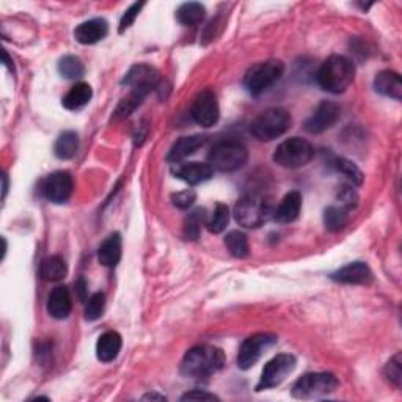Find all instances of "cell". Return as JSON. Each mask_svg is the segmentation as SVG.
I'll return each instance as SVG.
<instances>
[{
  "mask_svg": "<svg viewBox=\"0 0 402 402\" xmlns=\"http://www.w3.org/2000/svg\"><path fill=\"white\" fill-rule=\"evenodd\" d=\"M173 175L180 177L184 182L190 185H197L200 182H205L211 180L214 175V170L210 164H201V162H189V164H177L173 168Z\"/></svg>",
  "mask_w": 402,
  "mask_h": 402,
  "instance_id": "e0dca14e",
  "label": "cell"
},
{
  "mask_svg": "<svg viewBox=\"0 0 402 402\" xmlns=\"http://www.w3.org/2000/svg\"><path fill=\"white\" fill-rule=\"evenodd\" d=\"M249 160V151L241 142L223 140L215 143L207 156V164L212 170L231 173L241 170Z\"/></svg>",
  "mask_w": 402,
  "mask_h": 402,
  "instance_id": "3957f363",
  "label": "cell"
},
{
  "mask_svg": "<svg viewBox=\"0 0 402 402\" xmlns=\"http://www.w3.org/2000/svg\"><path fill=\"white\" fill-rule=\"evenodd\" d=\"M291 123L292 120L288 112L282 107H272V109L261 112L252 121L250 133L261 142H270L288 133Z\"/></svg>",
  "mask_w": 402,
  "mask_h": 402,
  "instance_id": "277c9868",
  "label": "cell"
},
{
  "mask_svg": "<svg viewBox=\"0 0 402 402\" xmlns=\"http://www.w3.org/2000/svg\"><path fill=\"white\" fill-rule=\"evenodd\" d=\"M331 280L344 284H369L373 282V272L365 262H351L335 274H331Z\"/></svg>",
  "mask_w": 402,
  "mask_h": 402,
  "instance_id": "9a60e30c",
  "label": "cell"
},
{
  "mask_svg": "<svg viewBox=\"0 0 402 402\" xmlns=\"http://www.w3.org/2000/svg\"><path fill=\"white\" fill-rule=\"evenodd\" d=\"M277 343V336L272 334H257L247 338L242 343L237 355V366L241 369H250L257 365L262 352Z\"/></svg>",
  "mask_w": 402,
  "mask_h": 402,
  "instance_id": "30bf717a",
  "label": "cell"
},
{
  "mask_svg": "<svg viewBox=\"0 0 402 402\" xmlns=\"http://www.w3.org/2000/svg\"><path fill=\"white\" fill-rule=\"evenodd\" d=\"M339 386L338 378L330 373H308L292 386V396L297 399H319L334 393Z\"/></svg>",
  "mask_w": 402,
  "mask_h": 402,
  "instance_id": "52a82bcc",
  "label": "cell"
},
{
  "mask_svg": "<svg viewBox=\"0 0 402 402\" xmlns=\"http://www.w3.org/2000/svg\"><path fill=\"white\" fill-rule=\"evenodd\" d=\"M77 150H79V135H77L74 130H66V133L60 134L56 142V146H53L56 156L63 160L73 159L76 156Z\"/></svg>",
  "mask_w": 402,
  "mask_h": 402,
  "instance_id": "d4e9b609",
  "label": "cell"
},
{
  "mask_svg": "<svg viewBox=\"0 0 402 402\" xmlns=\"http://www.w3.org/2000/svg\"><path fill=\"white\" fill-rule=\"evenodd\" d=\"M143 399H158V401H165L164 396H160V394H156V393H153V394H146V396H143Z\"/></svg>",
  "mask_w": 402,
  "mask_h": 402,
  "instance_id": "b9f144b4",
  "label": "cell"
},
{
  "mask_svg": "<svg viewBox=\"0 0 402 402\" xmlns=\"http://www.w3.org/2000/svg\"><path fill=\"white\" fill-rule=\"evenodd\" d=\"M76 289L79 291V296H81V299H85V292H87L85 289H87V284H85V280H83V278H81V280L76 283Z\"/></svg>",
  "mask_w": 402,
  "mask_h": 402,
  "instance_id": "ab89813d",
  "label": "cell"
},
{
  "mask_svg": "<svg viewBox=\"0 0 402 402\" xmlns=\"http://www.w3.org/2000/svg\"><path fill=\"white\" fill-rule=\"evenodd\" d=\"M203 145H205V137H201V135L181 137L180 140L172 146V150H170L167 159L170 162H173V164H177V162H181L185 158L192 156V154H195Z\"/></svg>",
  "mask_w": 402,
  "mask_h": 402,
  "instance_id": "44dd1931",
  "label": "cell"
},
{
  "mask_svg": "<svg viewBox=\"0 0 402 402\" xmlns=\"http://www.w3.org/2000/svg\"><path fill=\"white\" fill-rule=\"evenodd\" d=\"M71 310V294H69L68 288H65V286H57V288L49 294L48 313L53 319H66Z\"/></svg>",
  "mask_w": 402,
  "mask_h": 402,
  "instance_id": "ac0fdd59",
  "label": "cell"
},
{
  "mask_svg": "<svg viewBox=\"0 0 402 402\" xmlns=\"http://www.w3.org/2000/svg\"><path fill=\"white\" fill-rule=\"evenodd\" d=\"M109 34V24L107 21L96 18V19H90L82 22L81 26H77V29L74 30V38L76 41H79L81 44H95Z\"/></svg>",
  "mask_w": 402,
  "mask_h": 402,
  "instance_id": "2e32d148",
  "label": "cell"
},
{
  "mask_svg": "<svg viewBox=\"0 0 402 402\" xmlns=\"http://www.w3.org/2000/svg\"><path fill=\"white\" fill-rule=\"evenodd\" d=\"M121 336L117 331H105L104 335H100L96 343V357L103 363H110L118 357L121 351Z\"/></svg>",
  "mask_w": 402,
  "mask_h": 402,
  "instance_id": "ffe728a7",
  "label": "cell"
},
{
  "mask_svg": "<svg viewBox=\"0 0 402 402\" xmlns=\"http://www.w3.org/2000/svg\"><path fill=\"white\" fill-rule=\"evenodd\" d=\"M339 117H341V109H339L336 103L322 100V103L316 107L311 117L305 121V130H308L310 134H321L324 130L334 126L339 120Z\"/></svg>",
  "mask_w": 402,
  "mask_h": 402,
  "instance_id": "5bb4252c",
  "label": "cell"
},
{
  "mask_svg": "<svg viewBox=\"0 0 402 402\" xmlns=\"http://www.w3.org/2000/svg\"><path fill=\"white\" fill-rule=\"evenodd\" d=\"M385 377L388 378V381L393 383V385H396V386H401V382H402V368H401V354H396L394 357L386 363V366H385Z\"/></svg>",
  "mask_w": 402,
  "mask_h": 402,
  "instance_id": "e575fe53",
  "label": "cell"
},
{
  "mask_svg": "<svg viewBox=\"0 0 402 402\" xmlns=\"http://www.w3.org/2000/svg\"><path fill=\"white\" fill-rule=\"evenodd\" d=\"M296 357L291 354H280L270 360L267 365L262 369V374L258 383V391L275 388L280 383L286 381L294 369H296Z\"/></svg>",
  "mask_w": 402,
  "mask_h": 402,
  "instance_id": "9c48e42d",
  "label": "cell"
},
{
  "mask_svg": "<svg viewBox=\"0 0 402 402\" xmlns=\"http://www.w3.org/2000/svg\"><path fill=\"white\" fill-rule=\"evenodd\" d=\"M58 73L65 77V79H81L85 74V68L81 58L74 56H65L58 61Z\"/></svg>",
  "mask_w": 402,
  "mask_h": 402,
  "instance_id": "f546056e",
  "label": "cell"
},
{
  "mask_svg": "<svg viewBox=\"0 0 402 402\" xmlns=\"http://www.w3.org/2000/svg\"><path fill=\"white\" fill-rule=\"evenodd\" d=\"M347 222H349V211L343 206H329L324 211V223L330 231L343 230L347 225Z\"/></svg>",
  "mask_w": 402,
  "mask_h": 402,
  "instance_id": "83f0119b",
  "label": "cell"
},
{
  "mask_svg": "<svg viewBox=\"0 0 402 402\" xmlns=\"http://www.w3.org/2000/svg\"><path fill=\"white\" fill-rule=\"evenodd\" d=\"M228 222H230L228 206L223 205V203H219L217 206H215L211 219L206 222V227H207V230L211 231V233L220 234V233H223V231H225Z\"/></svg>",
  "mask_w": 402,
  "mask_h": 402,
  "instance_id": "4dcf8cb0",
  "label": "cell"
},
{
  "mask_svg": "<svg viewBox=\"0 0 402 402\" xmlns=\"http://www.w3.org/2000/svg\"><path fill=\"white\" fill-rule=\"evenodd\" d=\"M206 222V214L205 210H195L193 212L189 214V217L185 219L184 223V233L189 239H197L198 233H200V227L201 223Z\"/></svg>",
  "mask_w": 402,
  "mask_h": 402,
  "instance_id": "836d02e7",
  "label": "cell"
},
{
  "mask_svg": "<svg viewBox=\"0 0 402 402\" xmlns=\"http://www.w3.org/2000/svg\"><path fill=\"white\" fill-rule=\"evenodd\" d=\"M335 168L338 170L339 173H343L347 180H349L352 184L355 185H361L363 184V173L361 170L351 162L349 159H344V158H338L335 160Z\"/></svg>",
  "mask_w": 402,
  "mask_h": 402,
  "instance_id": "1f68e13d",
  "label": "cell"
},
{
  "mask_svg": "<svg viewBox=\"0 0 402 402\" xmlns=\"http://www.w3.org/2000/svg\"><path fill=\"white\" fill-rule=\"evenodd\" d=\"M225 365V355L214 346H197L184 355L181 363V373L185 377L206 378L219 371Z\"/></svg>",
  "mask_w": 402,
  "mask_h": 402,
  "instance_id": "6da1fadb",
  "label": "cell"
},
{
  "mask_svg": "<svg viewBox=\"0 0 402 402\" xmlns=\"http://www.w3.org/2000/svg\"><path fill=\"white\" fill-rule=\"evenodd\" d=\"M181 401H219V398L215 396V394H211V393L193 390V391L185 393L184 396L181 398Z\"/></svg>",
  "mask_w": 402,
  "mask_h": 402,
  "instance_id": "f35d334b",
  "label": "cell"
},
{
  "mask_svg": "<svg viewBox=\"0 0 402 402\" xmlns=\"http://www.w3.org/2000/svg\"><path fill=\"white\" fill-rule=\"evenodd\" d=\"M176 16L182 26H197L205 19L206 9L201 4L189 2V4L181 5L180 9H177Z\"/></svg>",
  "mask_w": 402,
  "mask_h": 402,
  "instance_id": "4316f807",
  "label": "cell"
},
{
  "mask_svg": "<svg viewBox=\"0 0 402 402\" xmlns=\"http://www.w3.org/2000/svg\"><path fill=\"white\" fill-rule=\"evenodd\" d=\"M225 245L234 258L249 257V241L241 231H231L225 237Z\"/></svg>",
  "mask_w": 402,
  "mask_h": 402,
  "instance_id": "f1b7e54d",
  "label": "cell"
},
{
  "mask_svg": "<svg viewBox=\"0 0 402 402\" xmlns=\"http://www.w3.org/2000/svg\"><path fill=\"white\" fill-rule=\"evenodd\" d=\"M2 57H4V65L5 66H9L11 71H13V65H11V60H10V57H9V53H6V51H4L2 52Z\"/></svg>",
  "mask_w": 402,
  "mask_h": 402,
  "instance_id": "60d3db41",
  "label": "cell"
},
{
  "mask_svg": "<svg viewBox=\"0 0 402 402\" xmlns=\"http://www.w3.org/2000/svg\"><path fill=\"white\" fill-rule=\"evenodd\" d=\"M98 259L104 267H115L121 259V236L113 233L100 244Z\"/></svg>",
  "mask_w": 402,
  "mask_h": 402,
  "instance_id": "603a6c76",
  "label": "cell"
},
{
  "mask_svg": "<svg viewBox=\"0 0 402 402\" xmlns=\"http://www.w3.org/2000/svg\"><path fill=\"white\" fill-rule=\"evenodd\" d=\"M41 193L51 203L61 205L73 193V177L68 172H56L49 175L41 184Z\"/></svg>",
  "mask_w": 402,
  "mask_h": 402,
  "instance_id": "4fadbf2b",
  "label": "cell"
},
{
  "mask_svg": "<svg viewBox=\"0 0 402 402\" xmlns=\"http://www.w3.org/2000/svg\"><path fill=\"white\" fill-rule=\"evenodd\" d=\"M145 4H134V5H130L129 9L125 11V14H123V18H121V22H120V34L125 32V30H128L130 26L134 24L135 19L138 14H140V10L143 9Z\"/></svg>",
  "mask_w": 402,
  "mask_h": 402,
  "instance_id": "74e56055",
  "label": "cell"
},
{
  "mask_svg": "<svg viewBox=\"0 0 402 402\" xmlns=\"http://www.w3.org/2000/svg\"><path fill=\"white\" fill-rule=\"evenodd\" d=\"M284 65L280 60H266L253 65L244 77V87L253 96L269 90L283 76Z\"/></svg>",
  "mask_w": 402,
  "mask_h": 402,
  "instance_id": "8992f818",
  "label": "cell"
},
{
  "mask_svg": "<svg viewBox=\"0 0 402 402\" xmlns=\"http://www.w3.org/2000/svg\"><path fill=\"white\" fill-rule=\"evenodd\" d=\"M354 77L355 66L349 58L343 56H331L319 68L318 83L322 90L339 95L351 87Z\"/></svg>",
  "mask_w": 402,
  "mask_h": 402,
  "instance_id": "7a4b0ae2",
  "label": "cell"
},
{
  "mask_svg": "<svg viewBox=\"0 0 402 402\" xmlns=\"http://www.w3.org/2000/svg\"><path fill=\"white\" fill-rule=\"evenodd\" d=\"M338 201H339V206H343L347 211H349L352 210V207L357 206L359 195H357V192L354 190L352 185H343L341 190L338 192Z\"/></svg>",
  "mask_w": 402,
  "mask_h": 402,
  "instance_id": "d590c367",
  "label": "cell"
},
{
  "mask_svg": "<svg viewBox=\"0 0 402 402\" xmlns=\"http://www.w3.org/2000/svg\"><path fill=\"white\" fill-rule=\"evenodd\" d=\"M93 96V90L88 83L79 82L66 93L63 98V105L68 110H79L87 105Z\"/></svg>",
  "mask_w": 402,
  "mask_h": 402,
  "instance_id": "cb8c5ba5",
  "label": "cell"
},
{
  "mask_svg": "<svg viewBox=\"0 0 402 402\" xmlns=\"http://www.w3.org/2000/svg\"><path fill=\"white\" fill-rule=\"evenodd\" d=\"M105 310V296L103 292H96L88 299L87 308H85V318L88 321H96L103 316Z\"/></svg>",
  "mask_w": 402,
  "mask_h": 402,
  "instance_id": "d6a6232c",
  "label": "cell"
},
{
  "mask_svg": "<svg viewBox=\"0 0 402 402\" xmlns=\"http://www.w3.org/2000/svg\"><path fill=\"white\" fill-rule=\"evenodd\" d=\"M2 180H4V198H5L6 197V190H9V176L4 175Z\"/></svg>",
  "mask_w": 402,
  "mask_h": 402,
  "instance_id": "7bdbcfd3",
  "label": "cell"
},
{
  "mask_svg": "<svg viewBox=\"0 0 402 402\" xmlns=\"http://www.w3.org/2000/svg\"><path fill=\"white\" fill-rule=\"evenodd\" d=\"M302 210V195L299 192H289L288 195H286L280 206L277 207L274 211V217L278 223H291L299 217Z\"/></svg>",
  "mask_w": 402,
  "mask_h": 402,
  "instance_id": "7402d4cb",
  "label": "cell"
},
{
  "mask_svg": "<svg viewBox=\"0 0 402 402\" xmlns=\"http://www.w3.org/2000/svg\"><path fill=\"white\" fill-rule=\"evenodd\" d=\"M374 88L377 93L386 96V98H393L396 100L402 99V81L401 76L394 71H390V69H385V71H381L374 79Z\"/></svg>",
  "mask_w": 402,
  "mask_h": 402,
  "instance_id": "d6986e66",
  "label": "cell"
},
{
  "mask_svg": "<svg viewBox=\"0 0 402 402\" xmlns=\"http://www.w3.org/2000/svg\"><path fill=\"white\" fill-rule=\"evenodd\" d=\"M314 156L313 145L300 137H292L277 146L274 153L275 164L284 168L305 167Z\"/></svg>",
  "mask_w": 402,
  "mask_h": 402,
  "instance_id": "ba28073f",
  "label": "cell"
},
{
  "mask_svg": "<svg viewBox=\"0 0 402 402\" xmlns=\"http://www.w3.org/2000/svg\"><path fill=\"white\" fill-rule=\"evenodd\" d=\"M123 82L128 85L130 91L146 96L150 91L158 90L160 83V74L148 65H135L134 68H130V71L126 74Z\"/></svg>",
  "mask_w": 402,
  "mask_h": 402,
  "instance_id": "7c38bea8",
  "label": "cell"
},
{
  "mask_svg": "<svg viewBox=\"0 0 402 402\" xmlns=\"http://www.w3.org/2000/svg\"><path fill=\"white\" fill-rule=\"evenodd\" d=\"M40 274L46 282H58L68 274L66 262L60 257H48L41 262Z\"/></svg>",
  "mask_w": 402,
  "mask_h": 402,
  "instance_id": "484cf974",
  "label": "cell"
},
{
  "mask_svg": "<svg viewBox=\"0 0 402 402\" xmlns=\"http://www.w3.org/2000/svg\"><path fill=\"white\" fill-rule=\"evenodd\" d=\"M272 203L267 197L250 193L237 201L234 207V217L241 227L259 228L272 217Z\"/></svg>",
  "mask_w": 402,
  "mask_h": 402,
  "instance_id": "5b68a950",
  "label": "cell"
},
{
  "mask_svg": "<svg viewBox=\"0 0 402 402\" xmlns=\"http://www.w3.org/2000/svg\"><path fill=\"white\" fill-rule=\"evenodd\" d=\"M220 109L217 96L212 90H203L192 104V118L197 125L203 128H212L219 121Z\"/></svg>",
  "mask_w": 402,
  "mask_h": 402,
  "instance_id": "8fae6325",
  "label": "cell"
},
{
  "mask_svg": "<svg viewBox=\"0 0 402 402\" xmlns=\"http://www.w3.org/2000/svg\"><path fill=\"white\" fill-rule=\"evenodd\" d=\"M195 200H197V193L192 189L177 192L172 195L173 205L176 207H180V210H187V207H190L193 203H195Z\"/></svg>",
  "mask_w": 402,
  "mask_h": 402,
  "instance_id": "8d00e7d4",
  "label": "cell"
}]
</instances>
